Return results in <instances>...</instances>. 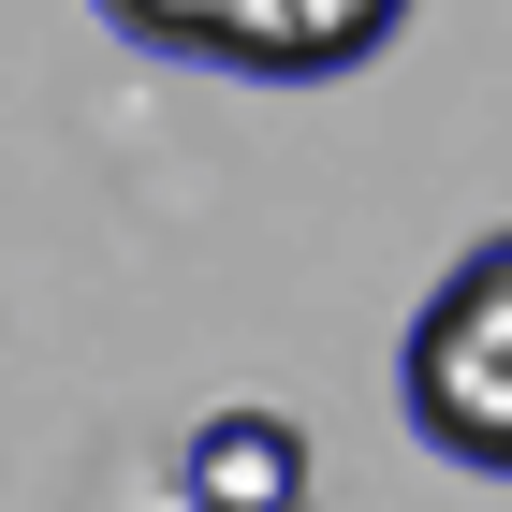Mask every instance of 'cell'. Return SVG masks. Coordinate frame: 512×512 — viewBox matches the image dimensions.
I'll list each match as a JSON object with an SVG mask.
<instances>
[{
  "label": "cell",
  "instance_id": "1",
  "mask_svg": "<svg viewBox=\"0 0 512 512\" xmlns=\"http://www.w3.org/2000/svg\"><path fill=\"white\" fill-rule=\"evenodd\" d=\"M395 381H410V439H425V454L512 483V235H483L469 264L425 293Z\"/></svg>",
  "mask_w": 512,
  "mask_h": 512
},
{
  "label": "cell",
  "instance_id": "2",
  "mask_svg": "<svg viewBox=\"0 0 512 512\" xmlns=\"http://www.w3.org/2000/svg\"><path fill=\"white\" fill-rule=\"evenodd\" d=\"M176 483H191V512H293L308 498V439L278 425V410H205Z\"/></svg>",
  "mask_w": 512,
  "mask_h": 512
},
{
  "label": "cell",
  "instance_id": "3",
  "mask_svg": "<svg viewBox=\"0 0 512 512\" xmlns=\"http://www.w3.org/2000/svg\"><path fill=\"white\" fill-rule=\"evenodd\" d=\"M410 15V0H235V74H352V59H381V30Z\"/></svg>",
  "mask_w": 512,
  "mask_h": 512
},
{
  "label": "cell",
  "instance_id": "4",
  "mask_svg": "<svg viewBox=\"0 0 512 512\" xmlns=\"http://www.w3.org/2000/svg\"><path fill=\"white\" fill-rule=\"evenodd\" d=\"M132 44H176V59H220L235 44V0H103Z\"/></svg>",
  "mask_w": 512,
  "mask_h": 512
}]
</instances>
